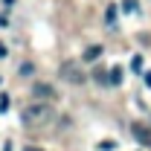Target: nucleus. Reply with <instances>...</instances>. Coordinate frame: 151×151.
Masks as SVG:
<instances>
[{
  "label": "nucleus",
  "instance_id": "nucleus-11",
  "mask_svg": "<svg viewBox=\"0 0 151 151\" xmlns=\"http://www.w3.org/2000/svg\"><path fill=\"white\" fill-rule=\"evenodd\" d=\"M3 55H6V47H3V44H0V58H3Z\"/></svg>",
  "mask_w": 151,
  "mask_h": 151
},
{
  "label": "nucleus",
  "instance_id": "nucleus-4",
  "mask_svg": "<svg viewBox=\"0 0 151 151\" xmlns=\"http://www.w3.org/2000/svg\"><path fill=\"white\" fill-rule=\"evenodd\" d=\"M32 93H35V96H44V99H55V90H52V87H47V84H35V87H32Z\"/></svg>",
  "mask_w": 151,
  "mask_h": 151
},
{
  "label": "nucleus",
  "instance_id": "nucleus-10",
  "mask_svg": "<svg viewBox=\"0 0 151 151\" xmlns=\"http://www.w3.org/2000/svg\"><path fill=\"white\" fill-rule=\"evenodd\" d=\"M145 84H148V87H151V73H145Z\"/></svg>",
  "mask_w": 151,
  "mask_h": 151
},
{
  "label": "nucleus",
  "instance_id": "nucleus-7",
  "mask_svg": "<svg viewBox=\"0 0 151 151\" xmlns=\"http://www.w3.org/2000/svg\"><path fill=\"white\" fill-rule=\"evenodd\" d=\"M122 9H125V12H137L139 3H137V0H122Z\"/></svg>",
  "mask_w": 151,
  "mask_h": 151
},
{
  "label": "nucleus",
  "instance_id": "nucleus-8",
  "mask_svg": "<svg viewBox=\"0 0 151 151\" xmlns=\"http://www.w3.org/2000/svg\"><path fill=\"white\" fill-rule=\"evenodd\" d=\"M119 81H122V70L113 67V70H111V84H119Z\"/></svg>",
  "mask_w": 151,
  "mask_h": 151
},
{
  "label": "nucleus",
  "instance_id": "nucleus-2",
  "mask_svg": "<svg viewBox=\"0 0 151 151\" xmlns=\"http://www.w3.org/2000/svg\"><path fill=\"white\" fill-rule=\"evenodd\" d=\"M61 76H64L70 84H81V81H84V73L78 70L76 61H64V64H61Z\"/></svg>",
  "mask_w": 151,
  "mask_h": 151
},
{
  "label": "nucleus",
  "instance_id": "nucleus-5",
  "mask_svg": "<svg viewBox=\"0 0 151 151\" xmlns=\"http://www.w3.org/2000/svg\"><path fill=\"white\" fill-rule=\"evenodd\" d=\"M93 78L99 81V84H111V73L102 70V67H96V70H93Z\"/></svg>",
  "mask_w": 151,
  "mask_h": 151
},
{
  "label": "nucleus",
  "instance_id": "nucleus-6",
  "mask_svg": "<svg viewBox=\"0 0 151 151\" xmlns=\"http://www.w3.org/2000/svg\"><path fill=\"white\" fill-rule=\"evenodd\" d=\"M96 55H102V47H99V44H93V47H90V50L84 52V58H87V61H93Z\"/></svg>",
  "mask_w": 151,
  "mask_h": 151
},
{
  "label": "nucleus",
  "instance_id": "nucleus-12",
  "mask_svg": "<svg viewBox=\"0 0 151 151\" xmlns=\"http://www.w3.org/2000/svg\"><path fill=\"white\" fill-rule=\"evenodd\" d=\"M26 151H41V148H32V145H29V148H26Z\"/></svg>",
  "mask_w": 151,
  "mask_h": 151
},
{
  "label": "nucleus",
  "instance_id": "nucleus-3",
  "mask_svg": "<svg viewBox=\"0 0 151 151\" xmlns=\"http://www.w3.org/2000/svg\"><path fill=\"white\" fill-rule=\"evenodd\" d=\"M131 134L137 137V142H142V145H151V131L145 128V125H134Z\"/></svg>",
  "mask_w": 151,
  "mask_h": 151
},
{
  "label": "nucleus",
  "instance_id": "nucleus-9",
  "mask_svg": "<svg viewBox=\"0 0 151 151\" xmlns=\"http://www.w3.org/2000/svg\"><path fill=\"white\" fill-rule=\"evenodd\" d=\"M131 67H134V70H137V73H139V70H142V58L137 55V58H134V61H131Z\"/></svg>",
  "mask_w": 151,
  "mask_h": 151
},
{
  "label": "nucleus",
  "instance_id": "nucleus-1",
  "mask_svg": "<svg viewBox=\"0 0 151 151\" xmlns=\"http://www.w3.org/2000/svg\"><path fill=\"white\" fill-rule=\"evenodd\" d=\"M50 116H52V108L47 102H38V105H29L23 111V125L26 128H41L44 122H50Z\"/></svg>",
  "mask_w": 151,
  "mask_h": 151
}]
</instances>
